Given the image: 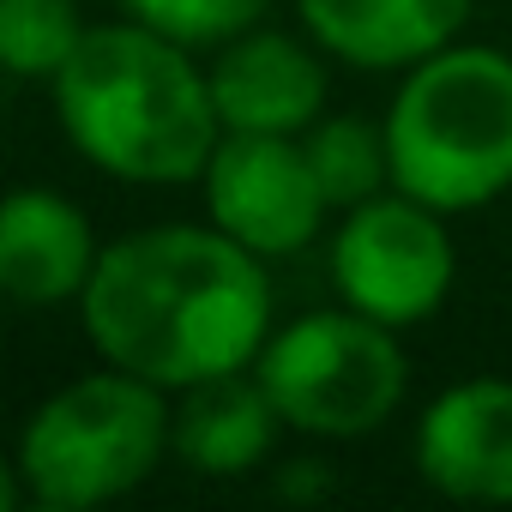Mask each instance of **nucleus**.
I'll list each match as a JSON object with an SVG mask.
<instances>
[{
	"label": "nucleus",
	"instance_id": "17",
	"mask_svg": "<svg viewBox=\"0 0 512 512\" xmlns=\"http://www.w3.org/2000/svg\"><path fill=\"white\" fill-rule=\"evenodd\" d=\"M25 500V482H19V458L0 452V512H13Z\"/></svg>",
	"mask_w": 512,
	"mask_h": 512
},
{
	"label": "nucleus",
	"instance_id": "2",
	"mask_svg": "<svg viewBox=\"0 0 512 512\" xmlns=\"http://www.w3.org/2000/svg\"><path fill=\"white\" fill-rule=\"evenodd\" d=\"M49 97L67 145L91 169L133 187L199 181L211 145L223 139L211 85H205V67H193V49L169 43L139 19L91 25L73 61L49 79Z\"/></svg>",
	"mask_w": 512,
	"mask_h": 512
},
{
	"label": "nucleus",
	"instance_id": "10",
	"mask_svg": "<svg viewBox=\"0 0 512 512\" xmlns=\"http://www.w3.org/2000/svg\"><path fill=\"white\" fill-rule=\"evenodd\" d=\"M97 235L85 205L55 187L0 193V302L13 308H61L79 302L97 272Z\"/></svg>",
	"mask_w": 512,
	"mask_h": 512
},
{
	"label": "nucleus",
	"instance_id": "16",
	"mask_svg": "<svg viewBox=\"0 0 512 512\" xmlns=\"http://www.w3.org/2000/svg\"><path fill=\"white\" fill-rule=\"evenodd\" d=\"M278 488H284V494H332V470H326L320 458H296Z\"/></svg>",
	"mask_w": 512,
	"mask_h": 512
},
{
	"label": "nucleus",
	"instance_id": "13",
	"mask_svg": "<svg viewBox=\"0 0 512 512\" xmlns=\"http://www.w3.org/2000/svg\"><path fill=\"white\" fill-rule=\"evenodd\" d=\"M308 163L332 199V211H350L374 193L392 187V151H386V121H368V115H320L308 133Z\"/></svg>",
	"mask_w": 512,
	"mask_h": 512
},
{
	"label": "nucleus",
	"instance_id": "6",
	"mask_svg": "<svg viewBox=\"0 0 512 512\" xmlns=\"http://www.w3.org/2000/svg\"><path fill=\"white\" fill-rule=\"evenodd\" d=\"M458 278V247L446 229V211L386 187L350 211H338L332 229V284L344 308L410 332L434 320Z\"/></svg>",
	"mask_w": 512,
	"mask_h": 512
},
{
	"label": "nucleus",
	"instance_id": "11",
	"mask_svg": "<svg viewBox=\"0 0 512 512\" xmlns=\"http://www.w3.org/2000/svg\"><path fill=\"white\" fill-rule=\"evenodd\" d=\"M284 434V416L266 392V380L253 368L235 374H211L175 392L169 404V452L193 470V476H247L272 458Z\"/></svg>",
	"mask_w": 512,
	"mask_h": 512
},
{
	"label": "nucleus",
	"instance_id": "12",
	"mask_svg": "<svg viewBox=\"0 0 512 512\" xmlns=\"http://www.w3.org/2000/svg\"><path fill=\"white\" fill-rule=\"evenodd\" d=\"M470 7L476 0H296L302 31L362 73H404L458 43Z\"/></svg>",
	"mask_w": 512,
	"mask_h": 512
},
{
	"label": "nucleus",
	"instance_id": "15",
	"mask_svg": "<svg viewBox=\"0 0 512 512\" xmlns=\"http://www.w3.org/2000/svg\"><path fill=\"white\" fill-rule=\"evenodd\" d=\"M127 19L163 31L181 49H223L247 25L266 19V0H121Z\"/></svg>",
	"mask_w": 512,
	"mask_h": 512
},
{
	"label": "nucleus",
	"instance_id": "14",
	"mask_svg": "<svg viewBox=\"0 0 512 512\" xmlns=\"http://www.w3.org/2000/svg\"><path fill=\"white\" fill-rule=\"evenodd\" d=\"M85 31L79 0H0V73L49 85Z\"/></svg>",
	"mask_w": 512,
	"mask_h": 512
},
{
	"label": "nucleus",
	"instance_id": "3",
	"mask_svg": "<svg viewBox=\"0 0 512 512\" xmlns=\"http://www.w3.org/2000/svg\"><path fill=\"white\" fill-rule=\"evenodd\" d=\"M392 187L458 217L512 187V55L446 43L404 67L386 103Z\"/></svg>",
	"mask_w": 512,
	"mask_h": 512
},
{
	"label": "nucleus",
	"instance_id": "7",
	"mask_svg": "<svg viewBox=\"0 0 512 512\" xmlns=\"http://www.w3.org/2000/svg\"><path fill=\"white\" fill-rule=\"evenodd\" d=\"M199 193L205 217L260 260H290L314 247L332 217L302 133H223L199 169Z\"/></svg>",
	"mask_w": 512,
	"mask_h": 512
},
{
	"label": "nucleus",
	"instance_id": "1",
	"mask_svg": "<svg viewBox=\"0 0 512 512\" xmlns=\"http://www.w3.org/2000/svg\"><path fill=\"white\" fill-rule=\"evenodd\" d=\"M79 314L109 368L181 392L253 368L272 338V278L217 223H151L97 253Z\"/></svg>",
	"mask_w": 512,
	"mask_h": 512
},
{
	"label": "nucleus",
	"instance_id": "8",
	"mask_svg": "<svg viewBox=\"0 0 512 512\" xmlns=\"http://www.w3.org/2000/svg\"><path fill=\"white\" fill-rule=\"evenodd\" d=\"M416 476L440 500L506 506L512 500V380L476 374L428 398L416 416Z\"/></svg>",
	"mask_w": 512,
	"mask_h": 512
},
{
	"label": "nucleus",
	"instance_id": "9",
	"mask_svg": "<svg viewBox=\"0 0 512 512\" xmlns=\"http://www.w3.org/2000/svg\"><path fill=\"white\" fill-rule=\"evenodd\" d=\"M223 133H308L326 115L320 55L272 25H247L205 67Z\"/></svg>",
	"mask_w": 512,
	"mask_h": 512
},
{
	"label": "nucleus",
	"instance_id": "5",
	"mask_svg": "<svg viewBox=\"0 0 512 512\" xmlns=\"http://www.w3.org/2000/svg\"><path fill=\"white\" fill-rule=\"evenodd\" d=\"M284 428L314 440H362L386 428L410 392V362L392 326L356 308H320L266 338L253 356Z\"/></svg>",
	"mask_w": 512,
	"mask_h": 512
},
{
	"label": "nucleus",
	"instance_id": "4",
	"mask_svg": "<svg viewBox=\"0 0 512 512\" xmlns=\"http://www.w3.org/2000/svg\"><path fill=\"white\" fill-rule=\"evenodd\" d=\"M169 398L175 392L109 362L49 392L13 452L25 500L49 512H91L151 482L169 452Z\"/></svg>",
	"mask_w": 512,
	"mask_h": 512
}]
</instances>
